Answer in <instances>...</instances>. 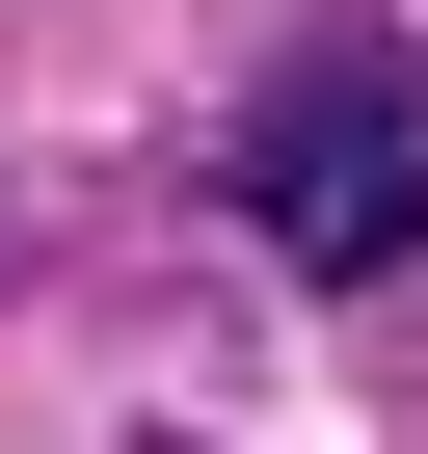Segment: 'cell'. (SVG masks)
<instances>
[{
	"instance_id": "6da1fadb",
	"label": "cell",
	"mask_w": 428,
	"mask_h": 454,
	"mask_svg": "<svg viewBox=\"0 0 428 454\" xmlns=\"http://www.w3.org/2000/svg\"><path fill=\"white\" fill-rule=\"evenodd\" d=\"M214 187H242V241H268L295 294H401V268H428V54L348 27V0H321V27H268Z\"/></svg>"
}]
</instances>
